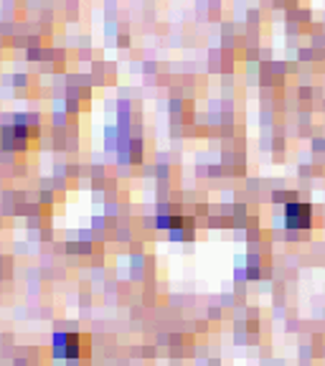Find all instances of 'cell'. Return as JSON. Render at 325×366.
I'll return each mask as SVG.
<instances>
[{
	"label": "cell",
	"mask_w": 325,
	"mask_h": 366,
	"mask_svg": "<svg viewBox=\"0 0 325 366\" xmlns=\"http://www.w3.org/2000/svg\"><path fill=\"white\" fill-rule=\"evenodd\" d=\"M310 219H312L310 203H300V201L287 203V208H285V221H287V227H293V229H305V227H310Z\"/></svg>",
	"instance_id": "6da1fadb"
}]
</instances>
